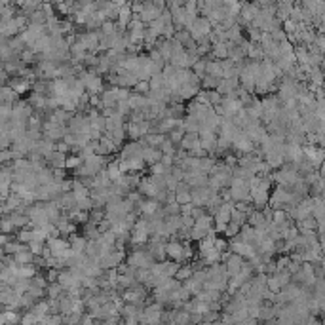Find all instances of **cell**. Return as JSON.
<instances>
[{
  "mask_svg": "<svg viewBox=\"0 0 325 325\" xmlns=\"http://www.w3.org/2000/svg\"><path fill=\"white\" fill-rule=\"evenodd\" d=\"M154 264V259L148 251H143V249H137V251H132L128 255V266L139 270V268H151Z\"/></svg>",
  "mask_w": 325,
  "mask_h": 325,
  "instance_id": "obj_1",
  "label": "cell"
},
{
  "mask_svg": "<svg viewBox=\"0 0 325 325\" xmlns=\"http://www.w3.org/2000/svg\"><path fill=\"white\" fill-rule=\"evenodd\" d=\"M224 268H227V274H229V278H234L238 276V272L242 270V264H243V259L242 257L234 255V253H230L227 259H224Z\"/></svg>",
  "mask_w": 325,
  "mask_h": 325,
  "instance_id": "obj_2",
  "label": "cell"
},
{
  "mask_svg": "<svg viewBox=\"0 0 325 325\" xmlns=\"http://www.w3.org/2000/svg\"><path fill=\"white\" fill-rule=\"evenodd\" d=\"M164 249H166V257H169L173 263L183 261V243H181L179 240L167 242L166 245H164Z\"/></svg>",
  "mask_w": 325,
  "mask_h": 325,
  "instance_id": "obj_3",
  "label": "cell"
},
{
  "mask_svg": "<svg viewBox=\"0 0 325 325\" xmlns=\"http://www.w3.org/2000/svg\"><path fill=\"white\" fill-rule=\"evenodd\" d=\"M141 160L145 162V164H158L160 160H162V153H160V148H154V146H148L143 143V148H141Z\"/></svg>",
  "mask_w": 325,
  "mask_h": 325,
  "instance_id": "obj_4",
  "label": "cell"
},
{
  "mask_svg": "<svg viewBox=\"0 0 325 325\" xmlns=\"http://www.w3.org/2000/svg\"><path fill=\"white\" fill-rule=\"evenodd\" d=\"M137 206H139V211L145 215L146 219L154 217V215L160 211V204L156 200H151V198H148V200H141Z\"/></svg>",
  "mask_w": 325,
  "mask_h": 325,
  "instance_id": "obj_5",
  "label": "cell"
},
{
  "mask_svg": "<svg viewBox=\"0 0 325 325\" xmlns=\"http://www.w3.org/2000/svg\"><path fill=\"white\" fill-rule=\"evenodd\" d=\"M48 245H49V253L54 257H61L67 249H70L69 242H65L63 238H49Z\"/></svg>",
  "mask_w": 325,
  "mask_h": 325,
  "instance_id": "obj_6",
  "label": "cell"
},
{
  "mask_svg": "<svg viewBox=\"0 0 325 325\" xmlns=\"http://www.w3.org/2000/svg\"><path fill=\"white\" fill-rule=\"evenodd\" d=\"M257 14H259V8H257V4H242V8H240V14H238V15H242L243 23H253V19L257 17Z\"/></svg>",
  "mask_w": 325,
  "mask_h": 325,
  "instance_id": "obj_7",
  "label": "cell"
},
{
  "mask_svg": "<svg viewBox=\"0 0 325 325\" xmlns=\"http://www.w3.org/2000/svg\"><path fill=\"white\" fill-rule=\"evenodd\" d=\"M211 52H213V56L217 57L219 61L227 59V57H229V42H217V44H213Z\"/></svg>",
  "mask_w": 325,
  "mask_h": 325,
  "instance_id": "obj_8",
  "label": "cell"
},
{
  "mask_svg": "<svg viewBox=\"0 0 325 325\" xmlns=\"http://www.w3.org/2000/svg\"><path fill=\"white\" fill-rule=\"evenodd\" d=\"M69 245H70V249H72V251H77V253H84V249H86V245H88V240H86L84 236L72 234Z\"/></svg>",
  "mask_w": 325,
  "mask_h": 325,
  "instance_id": "obj_9",
  "label": "cell"
},
{
  "mask_svg": "<svg viewBox=\"0 0 325 325\" xmlns=\"http://www.w3.org/2000/svg\"><path fill=\"white\" fill-rule=\"evenodd\" d=\"M166 141V135H160V133H148V135H145V145L148 146H154V148H160V145Z\"/></svg>",
  "mask_w": 325,
  "mask_h": 325,
  "instance_id": "obj_10",
  "label": "cell"
},
{
  "mask_svg": "<svg viewBox=\"0 0 325 325\" xmlns=\"http://www.w3.org/2000/svg\"><path fill=\"white\" fill-rule=\"evenodd\" d=\"M192 268H190V264H185V266H179V270H177V274H175V280L177 282H181V284H185V282H188L190 278H192Z\"/></svg>",
  "mask_w": 325,
  "mask_h": 325,
  "instance_id": "obj_11",
  "label": "cell"
},
{
  "mask_svg": "<svg viewBox=\"0 0 325 325\" xmlns=\"http://www.w3.org/2000/svg\"><path fill=\"white\" fill-rule=\"evenodd\" d=\"M105 171H107V175H109L111 183H114V181H118L120 177H122V173H120V167H118V160L105 167Z\"/></svg>",
  "mask_w": 325,
  "mask_h": 325,
  "instance_id": "obj_12",
  "label": "cell"
},
{
  "mask_svg": "<svg viewBox=\"0 0 325 325\" xmlns=\"http://www.w3.org/2000/svg\"><path fill=\"white\" fill-rule=\"evenodd\" d=\"M128 162V171H141L145 167V162L141 160V156H135V158L126 160Z\"/></svg>",
  "mask_w": 325,
  "mask_h": 325,
  "instance_id": "obj_13",
  "label": "cell"
},
{
  "mask_svg": "<svg viewBox=\"0 0 325 325\" xmlns=\"http://www.w3.org/2000/svg\"><path fill=\"white\" fill-rule=\"evenodd\" d=\"M63 293H65V289H63L61 285L57 284V282H54V284L48 287V295H49V301H57V298L61 297Z\"/></svg>",
  "mask_w": 325,
  "mask_h": 325,
  "instance_id": "obj_14",
  "label": "cell"
},
{
  "mask_svg": "<svg viewBox=\"0 0 325 325\" xmlns=\"http://www.w3.org/2000/svg\"><path fill=\"white\" fill-rule=\"evenodd\" d=\"M175 202H177L179 206L190 204V190H177V192H175Z\"/></svg>",
  "mask_w": 325,
  "mask_h": 325,
  "instance_id": "obj_15",
  "label": "cell"
},
{
  "mask_svg": "<svg viewBox=\"0 0 325 325\" xmlns=\"http://www.w3.org/2000/svg\"><path fill=\"white\" fill-rule=\"evenodd\" d=\"M82 164L80 156H70V158H65V167H78Z\"/></svg>",
  "mask_w": 325,
  "mask_h": 325,
  "instance_id": "obj_16",
  "label": "cell"
},
{
  "mask_svg": "<svg viewBox=\"0 0 325 325\" xmlns=\"http://www.w3.org/2000/svg\"><path fill=\"white\" fill-rule=\"evenodd\" d=\"M305 325H321V321H319L318 318H314V316H308V319H306Z\"/></svg>",
  "mask_w": 325,
  "mask_h": 325,
  "instance_id": "obj_17",
  "label": "cell"
},
{
  "mask_svg": "<svg viewBox=\"0 0 325 325\" xmlns=\"http://www.w3.org/2000/svg\"><path fill=\"white\" fill-rule=\"evenodd\" d=\"M124 325H141V323H139L137 319H126Z\"/></svg>",
  "mask_w": 325,
  "mask_h": 325,
  "instance_id": "obj_18",
  "label": "cell"
}]
</instances>
